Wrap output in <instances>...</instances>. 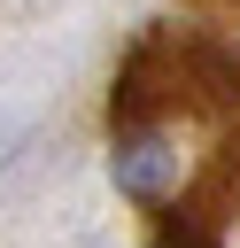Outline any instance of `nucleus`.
<instances>
[{"instance_id":"f257e3e1","label":"nucleus","mask_w":240,"mask_h":248,"mask_svg":"<svg viewBox=\"0 0 240 248\" xmlns=\"http://www.w3.org/2000/svg\"><path fill=\"white\" fill-rule=\"evenodd\" d=\"M116 186L163 209V248H217V209L240 194V39L155 31L132 46L116 101Z\"/></svg>"},{"instance_id":"f03ea898","label":"nucleus","mask_w":240,"mask_h":248,"mask_svg":"<svg viewBox=\"0 0 240 248\" xmlns=\"http://www.w3.org/2000/svg\"><path fill=\"white\" fill-rule=\"evenodd\" d=\"M217 8H240V0H217Z\"/></svg>"}]
</instances>
